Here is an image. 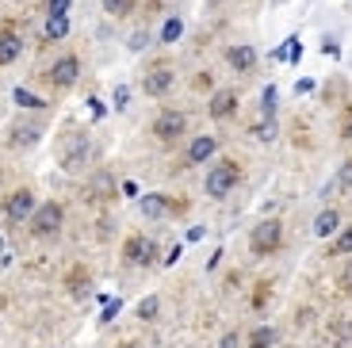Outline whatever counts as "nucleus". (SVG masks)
<instances>
[{"instance_id": "nucleus-16", "label": "nucleus", "mask_w": 352, "mask_h": 348, "mask_svg": "<svg viewBox=\"0 0 352 348\" xmlns=\"http://www.w3.org/2000/svg\"><path fill=\"white\" fill-rule=\"evenodd\" d=\"M138 207H142V215L146 218H165L168 215V195H161V192H146V195H138Z\"/></svg>"}, {"instance_id": "nucleus-34", "label": "nucleus", "mask_w": 352, "mask_h": 348, "mask_svg": "<svg viewBox=\"0 0 352 348\" xmlns=\"http://www.w3.org/2000/svg\"><path fill=\"white\" fill-rule=\"evenodd\" d=\"M219 348H238V333H226V337L219 340Z\"/></svg>"}, {"instance_id": "nucleus-33", "label": "nucleus", "mask_w": 352, "mask_h": 348, "mask_svg": "<svg viewBox=\"0 0 352 348\" xmlns=\"http://www.w3.org/2000/svg\"><path fill=\"white\" fill-rule=\"evenodd\" d=\"M295 92H299V96H307V92H314V80H299V85H295Z\"/></svg>"}, {"instance_id": "nucleus-7", "label": "nucleus", "mask_w": 352, "mask_h": 348, "mask_svg": "<svg viewBox=\"0 0 352 348\" xmlns=\"http://www.w3.org/2000/svg\"><path fill=\"white\" fill-rule=\"evenodd\" d=\"M176 85V73H173V65H150L146 69V77H142V92L146 96H153V100H161V96H168V88Z\"/></svg>"}, {"instance_id": "nucleus-5", "label": "nucleus", "mask_w": 352, "mask_h": 348, "mask_svg": "<svg viewBox=\"0 0 352 348\" xmlns=\"http://www.w3.org/2000/svg\"><path fill=\"white\" fill-rule=\"evenodd\" d=\"M188 134V115L176 111V107H165V111L153 119V138L165 142V146H173V142H180Z\"/></svg>"}, {"instance_id": "nucleus-31", "label": "nucleus", "mask_w": 352, "mask_h": 348, "mask_svg": "<svg viewBox=\"0 0 352 348\" xmlns=\"http://www.w3.org/2000/svg\"><path fill=\"white\" fill-rule=\"evenodd\" d=\"M126 104H131V88H126V85H119V88H115V107L123 111Z\"/></svg>"}, {"instance_id": "nucleus-27", "label": "nucleus", "mask_w": 352, "mask_h": 348, "mask_svg": "<svg viewBox=\"0 0 352 348\" xmlns=\"http://www.w3.org/2000/svg\"><path fill=\"white\" fill-rule=\"evenodd\" d=\"M69 8H73V0H46L43 4L46 16H69Z\"/></svg>"}, {"instance_id": "nucleus-15", "label": "nucleus", "mask_w": 352, "mask_h": 348, "mask_svg": "<svg viewBox=\"0 0 352 348\" xmlns=\"http://www.w3.org/2000/svg\"><path fill=\"white\" fill-rule=\"evenodd\" d=\"M337 234H341V210L326 207L314 218V237H337Z\"/></svg>"}, {"instance_id": "nucleus-37", "label": "nucleus", "mask_w": 352, "mask_h": 348, "mask_svg": "<svg viewBox=\"0 0 352 348\" xmlns=\"http://www.w3.org/2000/svg\"><path fill=\"white\" fill-rule=\"evenodd\" d=\"M119 348H142V345H138V340H123Z\"/></svg>"}, {"instance_id": "nucleus-10", "label": "nucleus", "mask_w": 352, "mask_h": 348, "mask_svg": "<svg viewBox=\"0 0 352 348\" xmlns=\"http://www.w3.org/2000/svg\"><path fill=\"white\" fill-rule=\"evenodd\" d=\"M214 153H219V138L214 134H195L184 149V165H207Z\"/></svg>"}, {"instance_id": "nucleus-8", "label": "nucleus", "mask_w": 352, "mask_h": 348, "mask_svg": "<svg viewBox=\"0 0 352 348\" xmlns=\"http://www.w3.org/2000/svg\"><path fill=\"white\" fill-rule=\"evenodd\" d=\"M35 207H38L35 192H31V188H16V192L4 199V218H8V222H27V218L35 215Z\"/></svg>"}, {"instance_id": "nucleus-19", "label": "nucleus", "mask_w": 352, "mask_h": 348, "mask_svg": "<svg viewBox=\"0 0 352 348\" xmlns=\"http://www.w3.org/2000/svg\"><path fill=\"white\" fill-rule=\"evenodd\" d=\"M111 195H115L111 173H96V176H92V184H88V199H111Z\"/></svg>"}, {"instance_id": "nucleus-17", "label": "nucleus", "mask_w": 352, "mask_h": 348, "mask_svg": "<svg viewBox=\"0 0 352 348\" xmlns=\"http://www.w3.org/2000/svg\"><path fill=\"white\" fill-rule=\"evenodd\" d=\"M19 54H23V39H19L16 31H0V69L12 65Z\"/></svg>"}, {"instance_id": "nucleus-4", "label": "nucleus", "mask_w": 352, "mask_h": 348, "mask_svg": "<svg viewBox=\"0 0 352 348\" xmlns=\"http://www.w3.org/2000/svg\"><path fill=\"white\" fill-rule=\"evenodd\" d=\"M88 157H92V142H88V134H80V131H73L69 138H65V146L58 149V161H62L65 173H77V168H85Z\"/></svg>"}, {"instance_id": "nucleus-12", "label": "nucleus", "mask_w": 352, "mask_h": 348, "mask_svg": "<svg viewBox=\"0 0 352 348\" xmlns=\"http://www.w3.org/2000/svg\"><path fill=\"white\" fill-rule=\"evenodd\" d=\"M238 92H234V88H219V92H214L211 100H207V115H211V119H230V115L238 111Z\"/></svg>"}, {"instance_id": "nucleus-3", "label": "nucleus", "mask_w": 352, "mask_h": 348, "mask_svg": "<svg viewBox=\"0 0 352 348\" xmlns=\"http://www.w3.org/2000/svg\"><path fill=\"white\" fill-rule=\"evenodd\" d=\"M27 222H31V234L35 237H54L58 230H62V222H65V207L62 203H54V199H46V203H38L35 215L27 218Z\"/></svg>"}, {"instance_id": "nucleus-13", "label": "nucleus", "mask_w": 352, "mask_h": 348, "mask_svg": "<svg viewBox=\"0 0 352 348\" xmlns=\"http://www.w3.org/2000/svg\"><path fill=\"white\" fill-rule=\"evenodd\" d=\"M43 138V127H35V122H16L8 134V146L12 149H27V146H35V142Z\"/></svg>"}, {"instance_id": "nucleus-14", "label": "nucleus", "mask_w": 352, "mask_h": 348, "mask_svg": "<svg viewBox=\"0 0 352 348\" xmlns=\"http://www.w3.org/2000/svg\"><path fill=\"white\" fill-rule=\"evenodd\" d=\"M73 31V19L69 16H46L43 23V43H65Z\"/></svg>"}, {"instance_id": "nucleus-30", "label": "nucleus", "mask_w": 352, "mask_h": 348, "mask_svg": "<svg viewBox=\"0 0 352 348\" xmlns=\"http://www.w3.org/2000/svg\"><path fill=\"white\" fill-rule=\"evenodd\" d=\"M119 310H123V298H111V303H107V310H104V318H100V322H115V314H119Z\"/></svg>"}, {"instance_id": "nucleus-41", "label": "nucleus", "mask_w": 352, "mask_h": 348, "mask_svg": "<svg viewBox=\"0 0 352 348\" xmlns=\"http://www.w3.org/2000/svg\"><path fill=\"white\" fill-rule=\"evenodd\" d=\"M211 4H219V0H211Z\"/></svg>"}, {"instance_id": "nucleus-36", "label": "nucleus", "mask_w": 352, "mask_h": 348, "mask_svg": "<svg viewBox=\"0 0 352 348\" xmlns=\"http://www.w3.org/2000/svg\"><path fill=\"white\" fill-rule=\"evenodd\" d=\"M344 138L352 142V115H349V119H344Z\"/></svg>"}, {"instance_id": "nucleus-9", "label": "nucleus", "mask_w": 352, "mask_h": 348, "mask_svg": "<svg viewBox=\"0 0 352 348\" xmlns=\"http://www.w3.org/2000/svg\"><path fill=\"white\" fill-rule=\"evenodd\" d=\"M46 77H50L54 88H62V92H65V88H73V85H77V77H80V58H77V54H62V58L50 65Z\"/></svg>"}, {"instance_id": "nucleus-25", "label": "nucleus", "mask_w": 352, "mask_h": 348, "mask_svg": "<svg viewBox=\"0 0 352 348\" xmlns=\"http://www.w3.org/2000/svg\"><path fill=\"white\" fill-rule=\"evenodd\" d=\"M253 134H256L261 142H276V134H280V127H276V119H261V122L253 127Z\"/></svg>"}, {"instance_id": "nucleus-23", "label": "nucleus", "mask_w": 352, "mask_h": 348, "mask_svg": "<svg viewBox=\"0 0 352 348\" xmlns=\"http://www.w3.org/2000/svg\"><path fill=\"white\" fill-rule=\"evenodd\" d=\"M134 8H138V0H104V12H107V16H115V19L131 16Z\"/></svg>"}, {"instance_id": "nucleus-29", "label": "nucleus", "mask_w": 352, "mask_h": 348, "mask_svg": "<svg viewBox=\"0 0 352 348\" xmlns=\"http://www.w3.org/2000/svg\"><path fill=\"white\" fill-rule=\"evenodd\" d=\"M337 287H341V291H352V257H349V264H344V272L337 276Z\"/></svg>"}, {"instance_id": "nucleus-1", "label": "nucleus", "mask_w": 352, "mask_h": 348, "mask_svg": "<svg viewBox=\"0 0 352 348\" xmlns=\"http://www.w3.org/2000/svg\"><path fill=\"white\" fill-rule=\"evenodd\" d=\"M238 184H241V165L238 161H219V165L207 173V180H203V192L211 195V199H226Z\"/></svg>"}, {"instance_id": "nucleus-18", "label": "nucleus", "mask_w": 352, "mask_h": 348, "mask_svg": "<svg viewBox=\"0 0 352 348\" xmlns=\"http://www.w3.org/2000/svg\"><path fill=\"white\" fill-rule=\"evenodd\" d=\"M280 345V333H276V325H256L253 333H249V345L245 348H276Z\"/></svg>"}, {"instance_id": "nucleus-24", "label": "nucleus", "mask_w": 352, "mask_h": 348, "mask_svg": "<svg viewBox=\"0 0 352 348\" xmlns=\"http://www.w3.org/2000/svg\"><path fill=\"white\" fill-rule=\"evenodd\" d=\"M276 100H280L276 85H264V92H261V115L264 119H276Z\"/></svg>"}, {"instance_id": "nucleus-26", "label": "nucleus", "mask_w": 352, "mask_h": 348, "mask_svg": "<svg viewBox=\"0 0 352 348\" xmlns=\"http://www.w3.org/2000/svg\"><path fill=\"white\" fill-rule=\"evenodd\" d=\"M157 310H161L157 295H150V298H142V303H138V318H142V322H153V318H157Z\"/></svg>"}, {"instance_id": "nucleus-28", "label": "nucleus", "mask_w": 352, "mask_h": 348, "mask_svg": "<svg viewBox=\"0 0 352 348\" xmlns=\"http://www.w3.org/2000/svg\"><path fill=\"white\" fill-rule=\"evenodd\" d=\"M337 188H352V157L341 165V173H337Z\"/></svg>"}, {"instance_id": "nucleus-38", "label": "nucleus", "mask_w": 352, "mask_h": 348, "mask_svg": "<svg viewBox=\"0 0 352 348\" xmlns=\"http://www.w3.org/2000/svg\"><path fill=\"white\" fill-rule=\"evenodd\" d=\"M0 257H4V234H0Z\"/></svg>"}, {"instance_id": "nucleus-22", "label": "nucleus", "mask_w": 352, "mask_h": 348, "mask_svg": "<svg viewBox=\"0 0 352 348\" xmlns=\"http://www.w3.org/2000/svg\"><path fill=\"white\" fill-rule=\"evenodd\" d=\"M12 100H16L19 107H27V111H38V107H46V100L35 96V92H27V88H12Z\"/></svg>"}, {"instance_id": "nucleus-39", "label": "nucleus", "mask_w": 352, "mask_h": 348, "mask_svg": "<svg viewBox=\"0 0 352 348\" xmlns=\"http://www.w3.org/2000/svg\"><path fill=\"white\" fill-rule=\"evenodd\" d=\"M272 4H283V0H272Z\"/></svg>"}, {"instance_id": "nucleus-21", "label": "nucleus", "mask_w": 352, "mask_h": 348, "mask_svg": "<svg viewBox=\"0 0 352 348\" xmlns=\"http://www.w3.org/2000/svg\"><path fill=\"white\" fill-rule=\"evenodd\" d=\"M329 257H352V226H341V234L329 245Z\"/></svg>"}, {"instance_id": "nucleus-20", "label": "nucleus", "mask_w": 352, "mask_h": 348, "mask_svg": "<svg viewBox=\"0 0 352 348\" xmlns=\"http://www.w3.org/2000/svg\"><path fill=\"white\" fill-rule=\"evenodd\" d=\"M180 35H184V19H180V16H168L165 19V23H161V43H165V46H173V43H180Z\"/></svg>"}, {"instance_id": "nucleus-6", "label": "nucleus", "mask_w": 352, "mask_h": 348, "mask_svg": "<svg viewBox=\"0 0 352 348\" xmlns=\"http://www.w3.org/2000/svg\"><path fill=\"white\" fill-rule=\"evenodd\" d=\"M123 261H126V264H134V268H150V264L157 261V241H150L146 234L126 237V245H123Z\"/></svg>"}, {"instance_id": "nucleus-2", "label": "nucleus", "mask_w": 352, "mask_h": 348, "mask_svg": "<svg viewBox=\"0 0 352 348\" xmlns=\"http://www.w3.org/2000/svg\"><path fill=\"white\" fill-rule=\"evenodd\" d=\"M280 245H283V222L280 218H264V222L253 226V234H249V249H253L256 257H272Z\"/></svg>"}, {"instance_id": "nucleus-35", "label": "nucleus", "mask_w": 352, "mask_h": 348, "mask_svg": "<svg viewBox=\"0 0 352 348\" xmlns=\"http://www.w3.org/2000/svg\"><path fill=\"white\" fill-rule=\"evenodd\" d=\"M123 195H131V199H138V184H134V180H126V184H123Z\"/></svg>"}, {"instance_id": "nucleus-11", "label": "nucleus", "mask_w": 352, "mask_h": 348, "mask_svg": "<svg viewBox=\"0 0 352 348\" xmlns=\"http://www.w3.org/2000/svg\"><path fill=\"white\" fill-rule=\"evenodd\" d=\"M226 65L234 73H253L256 69V46H249V43L226 46Z\"/></svg>"}, {"instance_id": "nucleus-32", "label": "nucleus", "mask_w": 352, "mask_h": 348, "mask_svg": "<svg viewBox=\"0 0 352 348\" xmlns=\"http://www.w3.org/2000/svg\"><path fill=\"white\" fill-rule=\"evenodd\" d=\"M146 46H150V35H146V31L131 35V50H146Z\"/></svg>"}, {"instance_id": "nucleus-40", "label": "nucleus", "mask_w": 352, "mask_h": 348, "mask_svg": "<svg viewBox=\"0 0 352 348\" xmlns=\"http://www.w3.org/2000/svg\"><path fill=\"white\" fill-rule=\"evenodd\" d=\"M283 348H295V345H283Z\"/></svg>"}]
</instances>
